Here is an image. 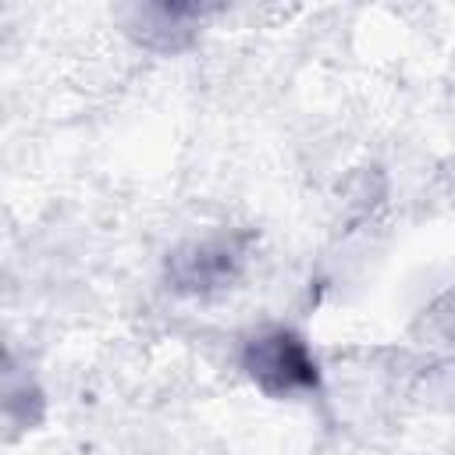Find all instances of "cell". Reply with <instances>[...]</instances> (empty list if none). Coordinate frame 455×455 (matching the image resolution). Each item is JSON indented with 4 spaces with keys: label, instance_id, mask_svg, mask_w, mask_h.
<instances>
[{
    "label": "cell",
    "instance_id": "obj_1",
    "mask_svg": "<svg viewBox=\"0 0 455 455\" xmlns=\"http://www.w3.org/2000/svg\"><path fill=\"white\" fill-rule=\"evenodd\" d=\"M242 366L252 377V384L274 398L313 391L320 384V366L306 345L302 334L288 327H267L245 341Z\"/></svg>",
    "mask_w": 455,
    "mask_h": 455
},
{
    "label": "cell",
    "instance_id": "obj_2",
    "mask_svg": "<svg viewBox=\"0 0 455 455\" xmlns=\"http://www.w3.org/2000/svg\"><path fill=\"white\" fill-rule=\"evenodd\" d=\"M242 267V242L235 235H206L185 242L167 259V277L178 291L206 295L224 288Z\"/></svg>",
    "mask_w": 455,
    "mask_h": 455
},
{
    "label": "cell",
    "instance_id": "obj_3",
    "mask_svg": "<svg viewBox=\"0 0 455 455\" xmlns=\"http://www.w3.org/2000/svg\"><path fill=\"white\" fill-rule=\"evenodd\" d=\"M213 0H139L142 28L164 36V46H174L196 21L206 18Z\"/></svg>",
    "mask_w": 455,
    "mask_h": 455
}]
</instances>
